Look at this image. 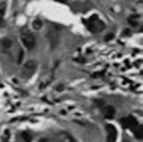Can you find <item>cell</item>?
<instances>
[{
	"mask_svg": "<svg viewBox=\"0 0 143 142\" xmlns=\"http://www.w3.org/2000/svg\"><path fill=\"white\" fill-rule=\"evenodd\" d=\"M85 26H87L88 30L92 33H97L101 31L105 28V24L98 18L97 15H93L88 19L83 20Z\"/></svg>",
	"mask_w": 143,
	"mask_h": 142,
	"instance_id": "cell-1",
	"label": "cell"
},
{
	"mask_svg": "<svg viewBox=\"0 0 143 142\" xmlns=\"http://www.w3.org/2000/svg\"><path fill=\"white\" fill-rule=\"evenodd\" d=\"M21 40L28 50H31L36 45L35 35L29 29H24L21 31Z\"/></svg>",
	"mask_w": 143,
	"mask_h": 142,
	"instance_id": "cell-2",
	"label": "cell"
},
{
	"mask_svg": "<svg viewBox=\"0 0 143 142\" xmlns=\"http://www.w3.org/2000/svg\"><path fill=\"white\" fill-rule=\"evenodd\" d=\"M59 31H60V27L57 26H53L49 27V29L48 30L47 38L49 41V45H50L51 49H54V48L57 46L59 39H60Z\"/></svg>",
	"mask_w": 143,
	"mask_h": 142,
	"instance_id": "cell-3",
	"label": "cell"
},
{
	"mask_svg": "<svg viewBox=\"0 0 143 142\" xmlns=\"http://www.w3.org/2000/svg\"><path fill=\"white\" fill-rule=\"evenodd\" d=\"M37 62L35 60H29L24 65L22 73L23 77L26 79H29L34 75V73L37 71Z\"/></svg>",
	"mask_w": 143,
	"mask_h": 142,
	"instance_id": "cell-4",
	"label": "cell"
},
{
	"mask_svg": "<svg viewBox=\"0 0 143 142\" xmlns=\"http://www.w3.org/2000/svg\"><path fill=\"white\" fill-rule=\"evenodd\" d=\"M121 124L123 128H129L133 132H135V130L137 129L138 127H139V123L136 120V119L134 116L130 115L128 116V118H122L120 120Z\"/></svg>",
	"mask_w": 143,
	"mask_h": 142,
	"instance_id": "cell-5",
	"label": "cell"
},
{
	"mask_svg": "<svg viewBox=\"0 0 143 142\" xmlns=\"http://www.w3.org/2000/svg\"><path fill=\"white\" fill-rule=\"evenodd\" d=\"M106 131L108 132L107 136V141L108 142H115L117 138V130L115 126L108 124L106 126Z\"/></svg>",
	"mask_w": 143,
	"mask_h": 142,
	"instance_id": "cell-6",
	"label": "cell"
},
{
	"mask_svg": "<svg viewBox=\"0 0 143 142\" xmlns=\"http://www.w3.org/2000/svg\"><path fill=\"white\" fill-rule=\"evenodd\" d=\"M90 5H91V4L89 3V2H81V3H79V2H77V3H75L73 4V6H72V8L74 9V10H76L77 11H81V12H85V11H87L88 9L90 8Z\"/></svg>",
	"mask_w": 143,
	"mask_h": 142,
	"instance_id": "cell-7",
	"label": "cell"
},
{
	"mask_svg": "<svg viewBox=\"0 0 143 142\" xmlns=\"http://www.w3.org/2000/svg\"><path fill=\"white\" fill-rule=\"evenodd\" d=\"M115 114V110L114 107L111 106H107L105 110H104V116H105V118L108 119V120H112V119L114 118Z\"/></svg>",
	"mask_w": 143,
	"mask_h": 142,
	"instance_id": "cell-8",
	"label": "cell"
},
{
	"mask_svg": "<svg viewBox=\"0 0 143 142\" xmlns=\"http://www.w3.org/2000/svg\"><path fill=\"white\" fill-rule=\"evenodd\" d=\"M0 43H1V45L4 48V49H9V48H11V45H12V41L8 38H3Z\"/></svg>",
	"mask_w": 143,
	"mask_h": 142,
	"instance_id": "cell-9",
	"label": "cell"
},
{
	"mask_svg": "<svg viewBox=\"0 0 143 142\" xmlns=\"http://www.w3.org/2000/svg\"><path fill=\"white\" fill-rule=\"evenodd\" d=\"M135 135V137L137 138L138 139H141L142 137H143V129H142V126H139L138 127L137 129L135 130V132H134Z\"/></svg>",
	"mask_w": 143,
	"mask_h": 142,
	"instance_id": "cell-10",
	"label": "cell"
},
{
	"mask_svg": "<svg viewBox=\"0 0 143 142\" xmlns=\"http://www.w3.org/2000/svg\"><path fill=\"white\" fill-rule=\"evenodd\" d=\"M22 138L24 139V140L25 142H31V140H32V137H31V135L27 132H22Z\"/></svg>",
	"mask_w": 143,
	"mask_h": 142,
	"instance_id": "cell-11",
	"label": "cell"
},
{
	"mask_svg": "<svg viewBox=\"0 0 143 142\" xmlns=\"http://www.w3.org/2000/svg\"><path fill=\"white\" fill-rule=\"evenodd\" d=\"M43 26V22L40 19H36L33 21V28L35 30H40Z\"/></svg>",
	"mask_w": 143,
	"mask_h": 142,
	"instance_id": "cell-12",
	"label": "cell"
},
{
	"mask_svg": "<svg viewBox=\"0 0 143 142\" xmlns=\"http://www.w3.org/2000/svg\"><path fill=\"white\" fill-rule=\"evenodd\" d=\"M137 17H139V16H131V17L128 18V22H129V24H130L131 26H133L135 27L138 26V22L135 20L136 19L135 18H137Z\"/></svg>",
	"mask_w": 143,
	"mask_h": 142,
	"instance_id": "cell-13",
	"label": "cell"
},
{
	"mask_svg": "<svg viewBox=\"0 0 143 142\" xmlns=\"http://www.w3.org/2000/svg\"><path fill=\"white\" fill-rule=\"evenodd\" d=\"M9 139H10V132L5 130L2 137V142H9Z\"/></svg>",
	"mask_w": 143,
	"mask_h": 142,
	"instance_id": "cell-14",
	"label": "cell"
},
{
	"mask_svg": "<svg viewBox=\"0 0 143 142\" xmlns=\"http://www.w3.org/2000/svg\"><path fill=\"white\" fill-rule=\"evenodd\" d=\"M113 38H114V34H113V33H108V35L105 37V41L108 42V41L112 40Z\"/></svg>",
	"mask_w": 143,
	"mask_h": 142,
	"instance_id": "cell-15",
	"label": "cell"
},
{
	"mask_svg": "<svg viewBox=\"0 0 143 142\" xmlns=\"http://www.w3.org/2000/svg\"><path fill=\"white\" fill-rule=\"evenodd\" d=\"M23 58H24V52H23V50H20L19 54H18V59H17V60H18V63H21L22 62Z\"/></svg>",
	"mask_w": 143,
	"mask_h": 142,
	"instance_id": "cell-16",
	"label": "cell"
},
{
	"mask_svg": "<svg viewBox=\"0 0 143 142\" xmlns=\"http://www.w3.org/2000/svg\"><path fill=\"white\" fill-rule=\"evenodd\" d=\"M55 1L60 2V3H66V2H67V0H55Z\"/></svg>",
	"mask_w": 143,
	"mask_h": 142,
	"instance_id": "cell-17",
	"label": "cell"
},
{
	"mask_svg": "<svg viewBox=\"0 0 143 142\" xmlns=\"http://www.w3.org/2000/svg\"><path fill=\"white\" fill-rule=\"evenodd\" d=\"M39 142H48V139H40Z\"/></svg>",
	"mask_w": 143,
	"mask_h": 142,
	"instance_id": "cell-18",
	"label": "cell"
},
{
	"mask_svg": "<svg viewBox=\"0 0 143 142\" xmlns=\"http://www.w3.org/2000/svg\"><path fill=\"white\" fill-rule=\"evenodd\" d=\"M2 19H3V18H1V17H0V23L2 22Z\"/></svg>",
	"mask_w": 143,
	"mask_h": 142,
	"instance_id": "cell-19",
	"label": "cell"
}]
</instances>
